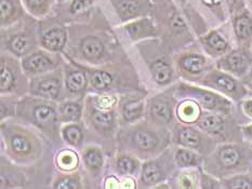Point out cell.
I'll return each instance as SVG.
<instances>
[{
  "instance_id": "6da1fadb",
  "label": "cell",
  "mask_w": 252,
  "mask_h": 189,
  "mask_svg": "<svg viewBox=\"0 0 252 189\" xmlns=\"http://www.w3.org/2000/svg\"><path fill=\"white\" fill-rule=\"evenodd\" d=\"M205 84L213 86V88L220 90L223 93L231 95L235 99L242 97L246 93L245 89L242 85H239V83L232 76L219 72V70H215V72H211L207 75Z\"/></svg>"
},
{
  "instance_id": "7a4b0ae2",
  "label": "cell",
  "mask_w": 252,
  "mask_h": 189,
  "mask_svg": "<svg viewBox=\"0 0 252 189\" xmlns=\"http://www.w3.org/2000/svg\"><path fill=\"white\" fill-rule=\"evenodd\" d=\"M247 157L244 149L235 145H224L219 148L217 161L223 170L233 171L246 163Z\"/></svg>"
},
{
  "instance_id": "3957f363",
  "label": "cell",
  "mask_w": 252,
  "mask_h": 189,
  "mask_svg": "<svg viewBox=\"0 0 252 189\" xmlns=\"http://www.w3.org/2000/svg\"><path fill=\"white\" fill-rule=\"evenodd\" d=\"M220 67L235 75H244L251 67V58L243 50L233 51L220 62Z\"/></svg>"
},
{
  "instance_id": "277c9868",
  "label": "cell",
  "mask_w": 252,
  "mask_h": 189,
  "mask_svg": "<svg viewBox=\"0 0 252 189\" xmlns=\"http://www.w3.org/2000/svg\"><path fill=\"white\" fill-rule=\"evenodd\" d=\"M188 88L189 93L208 109L227 111L229 106H231V103L226 99H223L220 95L212 93L210 91L196 89L194 86H188Z\"/></svg>"
},
{
  "instance_id": "5b68a950",
  "label": "cell",
  "mask_w": 252,
  "mask_h": 189,
  "mask_svg": "<svg viewBox=\"0 0 252 189\" xmlns=\"http://www.w3.org/2000/svg\"><path fill=\"white\" fill-rule=\"evenodd\" d=\"M113 3L124 20L135 18L146 12L149 5L147 0H113Z\"/></svg>"
},
{
  "instance_id": "8992f818",
  "label": "cell",
  "mask_w": 252,
  "mask_h": 189,
  "mask_svg": "<svg viewBox=\"0 0 252 189\" xmlns=\"http://www.w3.org/2000/svg\"><path fill=\"white\" fill-rule=\"evenodd\" d=\"M52 66V59L43 52L32 53L23 59V67L29 73H41Z\"/></svg>"
},
{
  "instance_id": "52a82bcc",
  "label": "cell",
  "mask_w": 252,
  "mask_h": 189,
  "mask_svg": "<svg viewBox=\"0 0 252 189\" xmlns=\"http://www.w3.org/2000/svg\"><path fill=\"white\" fill-rule=\"evenodd\" d=\"M66 42V30L64 27L56 26L42 36V46L51 51H59Z\"/></svg>"
},
{
  "instance_id": "ba28073f",
  "label": "cell",
  "mask_w": 252,
  "mask_h": 189,
  "mask_svg": "<svg viewBox=\"0 0 252 189\" xmlns=\"http://www.w3.org/2000/svg\"><path fill=\"white\" fill-rule=\"evenodd\" d=\"M205 139L201 133L191 128H181L177 134V142L184 147L191 149H200Z\"/></svg>"
},
{
  "instance_id": "9c48e42d",
  "label": "cell",
  "mask_w": 252,
  "mask_h": 189,
  "mask_svg": "<svg viewBox=\"0 0 252 189\" xmlns=\"http://www.w3.org/2000/svg\"><path fill=\"white\" fill-rule=\"evenodd\" d=\"M125 29L133 39H139V38L155 34V26L153 24V22L150 19L145 18L131 22V23L125 27Z\"/></svg>"
},
{
  "instance_id": "30bf717a",
  "label": "cell",
  "mask_w": 252,
  "mask_h": 189,
  "mask_svg": "<svg viewBox=\"0 0 252 189\" xmlns=\"http://www.w3.org/2000/svg\"><path fill=\"white\" fill-rule=\"evenodd\" d=\"M35 121L45 131H52L57 120V113L54 108L49 105H39L34 110Z\"/></svg>"
},
{
  "instance_id": "8fae6325",
  "label": "cell",
  "mask_w": 252,
  "mask_h": 189,
  "mask_svg": "<svg viewBox=\"0 0 252 189\" xmlns=\"http://www.w3.org/2000/svg\"><path fill=\"white\" fill-rule=\"evenodd\" d=\"M158 137L155 133L149 130H136L132 133V142L135 147L141 150L151 151L155 149L158 145Z\"/></svg>"
},
{
  "instance_id": "7c38bea8",
  "label": "cell",
  "mask_w": 252,
  "mask_h": 189,
  "mask_svg": "<svg viewBox=\"0 0 252 189\" xmlns=\"http://www.w3.org/2000/svg\"><path fill=\"white\" fill-rule=\"evenodd\" d=\"M60 89H61L60 79L54 77V76H49V77H45L42 78V80L38 81L35 88V93L49 97V99H57L60 93Z\"/></svg>"
},
{
  "instance_id": "4fadbf2b",
  "label": "cell",
  "mask_w": 252,
  "mask_h": 189,
  "mask_svg": "<svg viewBox=\"0 0 252 189\" xmlns=\"http://www.w3.org/2000/svg\"><path fill=\"white\" fill-rule=\"evenodd\" d=\"M179 64L180 67L182 68L184 72L191 75H197L200 74L202 70H204L206 66V59L204 56H201L200 54L190 53L181 56Z\"/></svg>"
},
{
  "instance_id": "5bb4252c",
  "label": "cell",
  "mask_w": 252,
  "mask_h": 189,
  "mask_svg": "<svg viewBox=\"0 0 252 189\" xmlns=\"http://www.w3.org/2000/svg\"><path fill=\"white\" fill-rule=\"evenodd\" d=\"M197 122L202 131L210 134H220L224 129L223 118L217 113H206V115L199 117Z\"/></svg>"
},
{
  "instance_id": "9a60e30c",
  "label": "cell",
  "mask_w": 252,
  "mask_h": 189,
  "mask_svg": "<svg viewBox=\"0 0 252 189\" xmlns=\"http://www.w3.org/2000/svg\"><path fill=\"white\" fill-rule=\"evenodd\" d=\"M2 25L14 21L21 13V4L19 0H0Z\"/></svg>"
},
{
  "instance_id": "2e32d148",
  "label": "cell",
  "mask_w": 252,
  "mask_h": 189,
  "mask_svg": "<svg viewBox=\"0 0 252 189\" xmlns=\"http://www.w3.org/2000/svg\"><path fill=\"white\" fill-rule=\"evenodd\" d=\"M234 30L239 40H248L252 37V19L248 14H240L234 21Z\"/></svg>"
},
{
  "instance_id": "e0dca14e",
  "label": "cell",
  "mask_w": 252,
  "mask_h": 189,
  "mask_svg": "<svg viewBox=\"0 0 252 189\" xmlns=\"http://www.w3.org/2000/svg\"><path fill=\"white\" fill-rule=\"evenodd\" d=\"M202 43L208 50L217 54L226 52L228 49V43L226 40L220 34H218L217 31H211L206 37L202 38Z\"/></svg>"
},
{
  "instance_id": "ac0fdd59",
  "label": "cell",
  "mask_w": 252,
  "mask_h": 189,
  "mask_svg": "<svg viewBox=\"0 0 252 189\" xmlns=\"http://www.w3.org/2000/svg\"><path fill=\"white\" fill-rule=\"evenodd\" d=\"M152 73L156 82L159 84H167L172 79V68L162 59H158L152 65Z\"/></svg>"
},
{
  "instance_id": "d6986e66",
  "label": "cell",
  "mask_w": 252,
  "mask_h": 189,
  "mask_svg": "<svg viewBox=\"0 0 252 189\" xmlns=\"http://www.w3.org/2000/svg\"><path fill=\"white\" fill-rule=\"evenodd\" d=\"M81 51L89 58L100 57L104 52L103 42L96 37H88L81 42Z\"/></svg>"
},
{
  "instance_id": "ffe728a7",
  "label": "cell",
  "mask_w": 252,
  "mask_h": 189,
  "mask_svg": "<svg viewBox=\"0 0 252 189\" xmlns=\"http://www.w3.org/2000/svg\"><path fill=\"white\" fill-rule=\"evenodd\" d=\"M87 85L86 75L80 70H72L66 77V86L70 92L78 93L83 91Z\"/></svg>"
},
{
  "instance_id": "44dd1931",
  "label": "cell",
  "mask_w": 252,
  "mask_h": 189,
  "mask_svg": "<svg viewBox=\"0 0 252 189\" xmlns=\"http://www.w3.org/2000/svg\"><path fill=\"white\" fill-rule=\"evenodd\" d=\"M162 178L161 169L155 162H149L144 164L143 172H142V182L146 185H152L159 182Z\"/></svg>"
},
{
  "instance_id": "7402d4cb",
  "label": "cell",
  "mask_w": 252,
  "mask_h": 189,
  "mask_svg": "<svg viewBox=\"0 0 252 189\" xmlns=\"http://www.w3.org/2000/svg\"><path fill=\"white\" fill-rule=\"evenodd\" d=\"M151 113L155 119L163 122H169L172 118L171 107L165 101H156L151 106Z\"/></svg>"
},
{
  "instance_id": "603a6c76",
  "label": "cell",
  "mask_w": 252,
  "mask_h": 189,
  "mask_svg": "<svg viewBox=\"0 0 252 189\" xmlns=\"http://www.w3.org/2000/svg\"><path fill=\"white\" fill-rule=\"evenodd\" d=\"M10 146L15 154L25 155L32 150V144L29 137L21 133L13 134L10 138Z\"/></svg>"
},
{
  "instance_id": "cb8c5ba5",
  "label": "cell",
  "mask_w": 252,
  "mask_h": 189,
  "mask_svg": "<svg viewBox=\"0 0 252 189\" xmlns=\"http://www.w3.org/2000/svg\"><path fill=\"white\" fill-rule=\"evenodd\" d=\"M175 161L180 166H194L199 163L200 158L194 151L186 148H180L175 154Z\"/></svg>"
},
{
  "instance_id": "d4e9b609",
  "label": "cell",
  "mask_w": 252,
  "mask_h": 189,
  "mask_svg": "<svg viewBox=\"0 0 252 189\" xmlns=\"http://www.w3.org/2000/svg\"><path fill=\"white\" fill-rule=\"evenodd\" d=\"M90 80L92 85L97 90H105L111 86L113 78L111 74L105 70H93L90 73Z\"/></svg>"
},
{
  "instance_id": "484cf974",
  "label": "cell",
  "mask_w": 252,
  "mask_h": 189,
  "mask_svg": "<svg viewBox=\"0 0 252 189\" xmlns=\"http://www.w3.org/2000/svg\"><path fill=\"white\" fill-rule=\"evenodd\" d=\"M179 116L186 122L194 121L196 119L198 120L200 117L199 107L193 102H185L179 108Z\"/></svg>"
},
{
  "instance_id": "4316f807",
  "label": "cell",
  "mask_w": 252,
  "mask_h": 189,
  "mask_svg": "<svg viewBox=\"0 0 252 189\" xmlns=\"http://www.w3.org/2000/svg\"><path fill=\"white\" fill-rule=\"evenodd\" d=\"M92 119L98 129L106 130L112 128L114 123V115L111 111H104L94 109L92 112Z\"/></svg>"
},
{
  "instance_id": "83f0119b",
  "label": "cell",
  "mask_w": 252,
  "mask_h": 189,
  "mask_svg": "<svg viewBox=\"0 0 252 189\" xmlns=\"http://www.w3.org/2000/svg\"><path fill=\"white\" fill-rule=\"evenodd\" d=\"M26 8L34 15L46 14L52 4V0H24Z\"/></svg>"
},
{
  "instance_id": "f1b7e54d",
  "label": "cell",
  "mask_w": 252,
  "mask_h": 189,
  "mask_svg": "<svg viewBox=\"0 0 252 189\" xmlns=\"http://www.w3.org/2000/svg\"><path fill=\"white\" fill-rule=\"evenodd\" d=\"M142 110H143V104L141 102H129L123 108V115L127 121H133L141 116Z\"/></svg>"
},
{
  "instance_id": "f546056e",
  "label": "cell",
  "mask_w": 252,
  "mask_h": 189,
  "mask_svg": "<svg viewBox=\"0 0 252 189\" xmlns=\"http://www.w3.org/2000/svg\"><path fill=\"white\" fill-rule=\"evenodd\" d=\"M60 111H61V117L63 120L76 121L80 117L81 108L77 103H66V104L62 105Z\"/></svg>"
},
{
  "instance_id": "4dcf8cb0",
  "label": "cell",
  "mask_w": 252,
  "mask_h": 189,
  "mask_svg": "<svg viewBox=\"0 0 252 189\" xmlns=\"http://www.w3.org/2000/svg\"><path fill=\"white\" fill-rule=\"evenodd\" d=\"M63 136L69 144L77 146L83 140V131L75 124H70L63 130Z\"/></svg>"
},
{
  "instance_id": "1f68e13d",
  "label": "cell",
  "mask_w": 252,
  "mask_h": 189,
  "mask_svg": "<svg viewBox=\"0 0 252 189\" xmlns=\"http://www.w3.org/2000/svg\"><path fill=\"white\" fill-rule=\"evenodd\" d=\"M9 48L10 50L16 53V54H25L29 51L30 48V42L26 39V37L23 35H18L14 36L12 39L9 42Z\"/></svg>"
},
{
  "instance_id": "d6a6232c",
  "label": "cell",
  "mask_w": 252,
  "mask_h": 189,
  "mask_svg": "<svg viewBox=\"0 0 252 189\" xmlns=\"http://www.w3.org/2000/svg\"><path fill=\"white\" fill-rule=\"evenodd\" d=\"M85 160L87 165L91 169H98L103 164V156L96 148H89L85 153Z\"/></svg>"
},
{
  "instance_id": "836d02e7",
  "label": "cell",
  "mask_w": 252,
  "mask_h": 189,
  "mask_svg": "<svg viewBox=\"0 0 252 189\" xmlns=\"http://www.w3.org/2000/svg\"><path fill=\"white\" fill-rule=\"evenodd\" d=\"M225 185L227 188L238 189V188H245V189H251L252 188V177L247 175H237L234 176L229 180L225 181Z\"/></svg>"
},
{
  "instance_id": "e575fe53",
  "label": "cell",
  "mask_w": 252,
  "mask_h": 189,
  "mask_svg": "<svg viewBox=\"0 0 252 189\" xmlns=\"http://www.w3.org/2000/svg\"><path fill=\"white\" fill-rule=\"evenodd\" d=\"M118 170L124 174H132L138 167V161L128 156H122L117 160Z\"/></svg>"
},
{
  "instance_id": "d590c367",
  "label": "cell",
  "mask_w": 252,
  "mask_h": 189,
  "mask_svg": "<svg viewBox=\"0 0 252 189\" xmlns=\"http://www.w3.org/2000/svg\"><path fill=\"white\" fill-rule=\"evenodd\" d=\"M14 82V75L10 67L4 66V63L1 64V90L9 89Z\"/></svg>"
},
{
  "instance_id": "8d00e7d4",
  "label": "cell",
  "mask_w": 252,
  "mask_h": 189,
  "mask_svg": "<svg viewBox=\"0 0 252 189\" xmlns=\"http://www.w3.org/2000/svg\"><path fill=\"white\" fill-rule=\"evenodd\" d=\"M56 188L60 189H75V188H80V183L79 178L77 176H67L64 177L63 180L60 181Z\"/></svg>"
},
{
  "instance_id": "74e56055",
  "label": "cell",
  "mask_w": 252,
  "mask_h": 189,
  "mask_svg": "<svg viewBox=\"0 0 252 189\" xmlns=\"http://www.w3.org/2000/svg\"><path fill=\"white\" fill-rule=\"evenodd\" d=\"M93 0H74L70 4V12L79 13L87 9L92 3Z\"/></svg>"
},
{
  "instance_id": "f35d334b",
  "label": "cell",
  "mask_w": 252,
  "mask_h": 189,
  "mask_svg": "<svg viewBox=\"0 0 252 189\" xmlns=\"http://www.w3.org/2000/svg\"><path fill=\"white\" fill-rule=\"evenodd\" d=\"M60 162H61L62 166H73L75 163H77V158L70 151H65L60 156Z\"/></svg>"
},
{
  "instance_id": "ab89813d",
  "label": "cell",
  "mask_w": 252,
  "mask_h": 189,
  "mask_svg": "<svg viewBox=\"0 0 252 189\" xmlns=\"http://www.w3.org/2000/svg\"><path fill=\"white\" fill-rule=\"evenodd\" d=\"M184 27H185V25H184V23H183L182 19H181L180 16H174L173 20H172V28H173L175 31L181 32V31H182V30L184 29Z\"/></svg>"
},
{
  "instance_id": "60d3db41",
  "label": "cell",
  "mask_w": 252,
  "mask_h": 189,
  "mask_svg": "<svg viewBox=\"0 0 252 189\" xmlns=\"http://www.w3.org/2000/svg\"><path fill=\"white\" fill-rule=\"evenodd\" d=\"M243 108H244V111L246 115L252 118V100L245 101L243 104Z\"/></svg>"
},
{
  "instance_id": "b9f144b4",
  "label": "cell",
  "mask_w": 252,
  "mask_h": 189,
  "mask_svg": "<svg viewBox=\"0 0 252 189\" xmlns=\"http://www.w3.org/2000/svg\"><path fill=\"white\" fill-rule=\"evenodd\" d=\"M243 131H244V133H245L246 135H247L248 137L252 138V123L249 124V126L244 127V128H243Z\"/></svg>"
},
{
  "instance_id": "7bdbcfd3",
  "label": "cell",
  "mask_w": 252,
  "mask_h": 189,
  "mask_svg": "<svg viewBox=\"0 0 252 189\" xmlns=\"http://www.w3.org/2000/svg\"><path fill=\"white\" fill-rule=\"evenodd\" d=\"M207 5H215L220 2V0H202Z\"/></svg>"
},
{
  "instance_id": "ee69618b",
  "label": "cell",
  "mask_w": 252,
  "mask_h": 189,
  "mask_svg": "<svg viewBox=\"0 0 252 189\" xmlns=\"http://www.w3.org/2000/svg\"><path fill=\"white\" fill-rule=\"evenodd\" d=\"M250 77H251V79H252V66L250 67Z\"/></svg>"
},
{
  "instance_id": "f6af8a7d",
  "label": "cell",
  "mask_w": 252,
  "mask_h": 189,
  "mask_svg": "<svg viewBox=\"0 0 252 189\" xmlns=\"http://www.w3.org/2000/svg\"><path fill=\"white\" fill-rule=\"evenodd\" d=\"M60 1H63V0H60Z\"/></svg>"
}]
</instances>
